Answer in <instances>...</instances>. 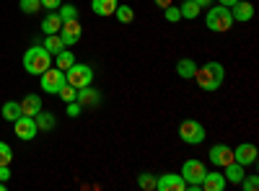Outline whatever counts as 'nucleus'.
I'll return each mask as SVG.
<instances>
[{
	"label": "nucleus",
	"instance_id": "obj_26",
	"mask_svg": "<svg viewBox=\"0 0 259 191\" xmlns=\"http://www.w3.org/2000/svg\"><path fill=\"white\" fill-rule=\"evenodd\" d=\"M114 16H117L119 24H133V21H135V11L130 8V6H117Z\"/></svg>",
	"mask_w": 259,
	"mask_h": 191
},
{
	"label": "nucleus",
	"instance_id": "obj_21",
	"mask_svg": "<svg viewBox=\"0 0 259 191\" xmlns=\"http://www.w3.org/2000/svg\"><path fill=\"white\" fill-rule=\"evenodd\" d=\"M34 121H36V130H39V132H52V130H55V116H52L50 111H39V114L34 116Z\"/></svg>",
	"mask_w": 259,
	"mask_h": 191
},
{
	"label": "nucleus",
	"instance_id": "obj_3",
	"mask_svg": "<svg viewBox=\"0 0 259 191\" xmlns=\"http://www.w3.org/2000/svg\"><path fill=\"white\" fill-rule=\"evenodd\" d=\"M65 83L73 88H85L94 83V68L85 65V62H73V65L65 70Z\"/></svg>",
	"mask_w": 259,
	"mask_h": 191
},
{
	"label": "nucleus",
	"instance_id": "obj_13",
	"mask_svg": "<svg viewBox=\"0 0 259 191\" xmlns=\"http://www.w3.org/2000/svg\"><path fill=\"white\" fill-rule=\"evenodd\" d=\"M75 101L83 106V109H96V106L101 103V93L96 88H91V86H85V88H78Z\"/></svg>",
	"mask_w": 259,
	"mask_h": 191
},
{
	"label": "nucleus",
	"instance_id": "obj_35",
	"mask_svg": "<svg viewBox=\"0 0 259 191\" xmlns=\"http://www.w3.org/2000/svg\"><path fill=\"white\" fill-rule=\"evenodd\" d=\"M39 3H41V8H47V11H57L62 6V0H39Z\"/></svg>",
	"mask_w": 259,
	"mask_h": 191
},
{
	"label": "nucleus",
	"instance_id": "obj_31",
	"mask_svg": "<svg viewBox=\"0 0 259 191\" xmlns=\"http://www.w3.org/2000/svg\"><path fill=\"white\" fill-rule=\"evenodd\" d=\"M239 186H244V191H256L259 188V176H254V173L251 176H244Z\"/></svg>",
	"mask_w": 259,
	"mask_h": 191
},
{
	"label": "nucleus",
	"instance_id": "obj_39",
	"mask_svg": "<svg viewBox=\"0 0 259 191\" xmlns=\"http://www.w3.org/2000/svg\"><path fill=\"white\" fill-rule=\"evenodd\" d=\"M233 3H239V0H218V6H226V8H231Z\"/></svg>",
	"mask_w": 259,
	"mask_h": 191
},
{
	"label": "nucleus",
	"instance_id": "obj_5",
	"mask_svg": "<svg viewBox=\"0 0 259 191\" xmlns=\"http://www.w3.org/2000/svg\"><path fill=\"white\" fill-rule=\"evenodd\" d=\"M179 137H182V142H187V145H200V142L207 137V132H205V126H202L197 119H184V121L179 124Z\"/></svg>",
	"mask_w": 259,
	"mask_h": 191
},
{
	"label": "nucleus",
	"instance_id": "obj_23",
	"mask_svg": "<svg viewBox=\"0 0 259 191\" xmlns=\"http://www.w3.org/2000/svg\"><path fill=\"white\" fill-rule=\"evenodd\" d=\"M0 114H3L6 121H16V119L21 116V103H16V101H6V103H3V109H0Z\"/></svg>",
	"mask_w": 259,
	"mask_h": 191
},
{
	"label": "nucleus",
	"instance_id": "obj_17",
	"mask_svg": "<svg viewBox=\"0 0 259 191\" xmlns=\"http://www.w3.org/2000/svg\"><path fill=\"white\" fill-rule=\"evenodd\" d=\"M194 73H197V62H194L192 57H182V59L177 62V75H179L182 80H192Z\"/></svg>",
	"mask_w": 259,
	"mask_h": 191
},
{
	"label": "nucleus",
	"instance_id": "obj_12",
	"mask_svg": "<svg viewBox=\"0 0 259 191\" xmlns=\"http://www.w3.org/2000/svg\"><path fill=\"white\" fill-rule=\"evenodd\" d=\"M233 160H236V163H241L244 168L251 165V163H256V145H251V142H241L239 147H233Z\"/></svg>",
	"mask_w": 259,
	"mask_h": 191
},
{
	"label": "nucleus",
	"instance_id": "obj_4",
	"mask_svg": "<svg viewBox=\"0 0 259 191\" xmlns=\"http://www.w3.org/2000/svg\"><path fill=\"white\" fill-rule=\"evenodd\" d=\"M205 24H207V29H210V31H215V34H226V31L233 26L231 8H226V6L210 8V11H207V18H205Z\"/></svg>",
	"mask_w": 259,
	"mask_h": 191
},
{
	"label": "nucleus",
	"instance_id": "obj_6",
	"mask_svg": "<svg viewBox=\"0 0 259 191\" xmlns=\"http://www.w3.org/2000/svg\"><path fill=\"white\" fill-rule=\"evenodd\" d=\"M39 86H41V91H45V93L57 96V91L65 86V73L57 70V68H47L45 73L39 75Z\"/></svg>",
	"mask_w": 259,
	"mask_h": 191
},
{
	"label": "nucleus",
	"instance_id": "obj_33",
	"mask_svg": "<svg viewBox=\"0 0 259 191\" xmlns=\"http://www.w3.org/2000/svg\"><path fill=\"white\" fill-rule=\"evenodd\" d=\"M163 16H166L168 24H177V21H182V13H179V8H177V6H168V8H163Z\"/></svg>",
	"mask_w": 259,
	"mask_h": 191
},
{
	"label": "nucleus",
	"instance_id": "obj_1",
	"mask_svg": "<svg viewBox=\"0 0 259 191\" xmlns=\"http://www.w3.org/2000/svg\"><path fill=\"white\" fill-rule=\"evenodd\" d=\"M192 80L197 83L202 91H218L223 86V80H226V68L221 65V62H215V59L205 62L202 68L197 65V73H194Z\"/></svg>",
	"mask_w": 259,
	"mask_h": 191
},
{
	"label": "nucleus",
	"instance_id": "obj_29",
	"mask_svg": "<svg viewBox=\"0 0 259 191\" xmlns=\"http://www.w3.org/2000/svg\"><path fill=\"white\" fill-rule=\"evenodd\" d=\"M138 183H140V188H145V191H156V176H153V173H140V176H138Z\"/></svg>",
	"mask_w": 259,
	"mask_h": 191
},
{
	"label": "nucleus",
	"instance_id": "obj_32",
	"mask_svg": "<svg viewBox=\"0 0 259 191\" xmlns=\"http://www.w3.org/2000/svg\"><path fill=\"white\" fill-rule=\"evenodd\" d=\"M39 8H41V3H39V0H21V11H24L26 16L36 13Z\"/></svg>",
	"mask_w": 259,
	"mask_h": 191
},
{
	"label": "nucleus",
	"instance_id": "obj_38",
	"mask_svg": "<svg viewBox=\"0 0 259 191\" xmlns=\"http://www.w3.org/2000/svg\"><path fill=\"white\" fill-rule=\"evenodd\" d=\"M153 3H156L158 8H168V6H171V0H153Z\"/></svg>",
	"mask_w": 259,
	"mask_h": 191
},
{
	"label": "nucleus",
	"instance_id": "obj_22",
	"mask_svg": "<svg viewBox=\"0 0 259 191\" xmlns=\"http://www.w3.org/2000/svg\"><path fill=\"white\" fill-rule=\"evenodd\" d=\"M41 47H45L50 54H57L60 49H65V41L60 39V34H47V36H45V44H41Z\"/></svg>",
	"mask_w": 259,
	"mask_h": 191
},
{
	"label": "nucleus",
	"instance_id": "obj_36",
	"mask_svg": "<svg viewBox=\"0 0 259 191\" xmlns=\"http://www.w3.org/2000/svg\"><path fill=\"white\" fill-rule=\"evenodd\" d=\"M11 178V168L8 165H0V181H8Z\"/></svg>",
	"mask_w": 259,
	"mask_h": 191
},
{
	"label": "nucleus",
	"instance_id": "obj_2",
	"mask_svg": "<svg viewBox=\"0 0 259 191\" xmlns=\"http://www.w3.org/2000/svg\"><path fill=\"white\" fill-rule=\"evenodd\" d=\"M47 68H52V54L41 44H34L31 49L24 52V70L29 75H41Z\"/></svg>",
	"mask_w": 259,
	"mask_h": 191
},
{
	"label": "nucleus",
	"instance_id": "obj_24",
	"mask_svg": "<svg viewBox=\"0 0 259 191\" xmlns=\"http://www.w3.org/2000/svg\"><path fill=\"white\" fill-rule=\"evenodd\" d=\"M55 57H57V70H62V73L68 70V68L73 65V62H75V57H73V52H70L68 47H65V49H60Z\"/></svg>",
	"mask_w": 259,
	"mask_h": 191
},
{
	"label": "nucleus",
	"instance_id": "obj_11",
	"mask_svg": "<svg viewBox=\"0 0 259 191\" xmlns=\"http://www.w3.org/2000/svg\"><path fill=\"white\" fill-rule=\"evenodd\" d=\"M156 188L158 191H187V181L179 173H163L161 178H156Z\"/></svg>",
	"mask_w": 259,
	"mask_h": 191
},
{
	"label": "nucleus",
	"instance_id": "obj_7",
	"mask_svg": "<svg viewBox=\"0 0 259 191\" xmlns=\"http://www.w3.org/2000/svg\"><path fill=\"white\" fill-rule=\"evenodd\" d=\"M13 130H16V137L21 140V142H31L34 137H36V121H34V116H26V114H21L16 121H13Z\"/></svg>",
	"mask_w": 259,
	"mask_h": 191
},
{
	"label": "nucleus",
	"instance_id": "obj_14",
	"mask_svg": "<svg viewBox=\"0 0 259 191\" xmlns=\"http://www.w3.org/2000/svg\"><path fill=\"white\" fill-rule=\"evenodd\" d=\"M228 186V181H226V176L223 173H205L202 176V181H200V188L202 191H223Z\"/></svg>",
	"mask_w": 259,
	"mask_h": 191
},
{
	"label": "nucleus",
	"instance_id": "obj_9",
	"mask_svg": "<svg viewBox=\"0 0 259 191\" xmlns=\"http://www.w3.org/2000/svg\"><path fill=\"white\" fill-rule=\"evenodd\" d=\"M205 173H207V168H205V163L197 160V158H189V160L182 165V178H184L187 183H200Z\"/></svg>",
	"mask_w": 259,
	"mask_h": 191
},
{
	"label": "nucleus",
	"instance_id": "obj_19",
	"mask_svg": "<svg viewBox=\"0 0 259 191\" xmlns=\"http://www.w3.org/2000/svg\"><path fill=\"white\" fill-rule=\"evenodd\" d=\"M221 171H223V176H226L228 183H241V178L246 176V173H244V165H241V163H236V160L228 163L226 168H221Z\"/></svg>",
	"mask_w": 259,
	"mask_h": 191
},
{
	"label": "nucleus",
	"instance_id": "obj_8",
	"mask_svg": "<svg viewBox=\"0 0 259 191\" xmlns=\"http://www.w3.org/2000/svg\"><path fill=\"white\" fill-rule=\"evenodd\" d=\"M80 36H83V29H80V21H78V18L62 21V26H60V39L65 41V47H73V44H78Z\"/></svg>",
	"mask_w": 259,
	"mask_h": 191
},
{
	"label": "nucleus",
	"instance_id": "obj_28",
	"mask_svg": "<svg viewBox=\"0 0 259 191\" xmlns=\"http://www.w3.org/2000/svg\"><path fill=\"white\" fill-rule=\"evenodd\" d=\"M13 163V150H11V145L0 140V165H11Z\"/></svg>",
	"mask_w": 259,
	"mask_h": 191
},
{
	"label": "nucleus",
	"instance_id": "obj_16",
	"mask_svg": "<svg viewBox=\"0 0 259 191\" xmlns=\"http://www.w3.org/2000/svg\"><path fill=\"white\" fill-rule=\"evenodd\" d=\"M18 103H21V114H26V116H36L41 111V98L36 93L24 96V101H18Z\"/></svg>",
	"mask_w": 259,
	"mask_h": 191
},
{
	"label": "nucleus",
	"instance_id": "obj_15",
	"mask_svg": "<svg viewBox=\"0 0 259 191\" xmlns=\"http://www.w3.org/2000/svg\"><path fill=\"white\" fill-rule=\"evenodd\" d=\"M231 16H233V21H251L254 18V6L251 3H246V0H239V3H233L231 6Z\"/></svg>",
	"mask_w": 259,
	"mask_h": 191
},
{
	"label": "nucleus",
	"instance_id": "obj_40",
	"mask_svg": "<svg viewBox=\"0 0 259 191\" xmlns=\"http://www.w3.org/2000/svg\"><path fill=\"white\" fill-rule=\"evenodd\" d=\"M8 186H6V181H0V191H6Z\"/></svg>",
	"mask_w": 259,
	"mask_h": 191
},
{
	"label": "nucleus",
	"instance_id": "obj_25",
	"mask_svg": "<svg viewBox=\"0 0 259 191\" xmlns=\"http://www.w3.org/2000/svg\"><path fill=\"white\" fill-rule=\"evenodd\" d=\"M179 13H182V18H187V21H194L200 16V6L194 3V0H184L182 3V8H179Z\"/></svg>",
	"mask_w": 259,
	"mask_h": 191
},
{
	"label": "nucleus",
	"instance_id": "obj_18",
	"mask_svg": "<svg viewBox=\"0 0 259 191\" xmlns=\"http://www.w3.org/2000/svg\"><path fill=\"white\" fill-rule=\"evenodd\" d=\"M117 0H91V11L96 13V16H101V18H106V16H114V11H117Z\"/></svg>",
	"mask_w": 259,
	"mask_h": 191
},
{
	"label": "nucleus",
	"instance_id": "obj_30",
	"mask_svg": "<svg viewBox=\"0 0 259 191\" xmlns=\"http://www.w3.org/2000/svg\"><path fill=\"white\" fill-rule=\"evenodd\" d=\"M57 96H60L65 103H70V101H75V96H78V88H73V86H68V83H65V86L57 91Z\"/></svg>",
	"mask_w": 259,
	"mask_h": 191
},
{
	"label": "nucleus",
	"instance_id": "obj_10",
	"mask_svg": "<svg viewBox=\"0 0 259 191\" xmlns=\"http://www.w3.org/2000/svg\"><path fill=\"white\" fill-rule=\"evenodd\" d=\"M207 158H210V163L215 168H226L228 163H233V147H228V145H212Z\"/></svg>",
	"mask_w": 259,
	"mask_h": 191
},
{
	"label": "nucleus",
	"instance_id": "obj_34",
	"mask_svg": "<svg viewBox=\"0 0 259 191\" xmlns=\"http://www.w3.org/2000/svg\"><path fill=\"white\" fill-rule=\"evenodd\" d=\"M80 111H83V106H80L78 101H70V103H68V116H70V119L80 116Z\"/></svg>",
	"mask_w": 259,
	"mask_h": 191
},
{
	"label": "nucleus",
	"instance_id": "obj_27",
	"mask_svg": "<svg viewBox=\"0 0 259 191\" xmlns=\"http://www.w3.org/2000/svg\"><path fill=\"white\" fill-rule=\"evenodd\" d=\"M57 16H60V21L78 18V8H75V6H70V3H62V6L57 8Z\"/></svg>",
	"mask_w": 259,
	"mask_h": 191
},
{
	"label": "nucleus",
	"instance_id": "obj_20",
	"mask_svg": "<svg viewBox=\"0 0 259 191\" xmlns=\"http://www.w3.org/2000/svg\"><path fill=\"white\" fill-rule=\"evenodd\" d=\"M60 26H62V21H60L57 11H50L45 16V21H41V31H45V36L47 34H60Z\"/></svg>",
	"mask_w": 259,
	"mask_h": 191
},
{
	"label": "nucleus",
	"instance_id": "obj_37",
	"mask_svg": "<svg viewBox=\"0 0 259 191\" xmlns=\"http://www.w3.org/2000/svg\"><path fill=\"white\" fill-rule=\"evenodd\" d=\"M194 3H197L200 8H210V6H212V0H194Z\"/></svg>",
	"mask_w": 259,
	"mask_h": 191
}]
</instances>
